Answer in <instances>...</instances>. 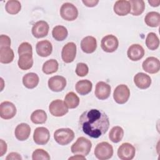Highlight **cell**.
<instances>
[{
	"instance_id": "obj_24",
	"label": "cell",
	"mask_w": 160,
	"mask_h": 160,
	"mask_svg": "<svg viewBox=\"0 0 160 160\" xmlns=\"http://www.w3.org/2000/svg\"><path fill=\"white\" fill-rule=\"evenodd\" d=\"M39 81V76L34 72L27 73L22 78V83L24 86L28 89H33L36 88L38 84Z\"/></svg>"
},
{
	"instance_id": "obj_35",
	"label": "cell",
	"mask_w": 160,
	"mask_h": 160,
	"mask_svg": "<svg viewBox=\"0 0 160 160\" xmlns=\"http://www.w3.org/2000/svg\"><path fill=\"white\" fill-rule=\"evenodd\" d=\"M5 9L7 12L10 14H18L21 9V4L19 1L17 0H9L8 1Z\"/></svg>"
},
{
	"instance_id": "obj_11",
	"label": "cell",
	"mask_w": 160,
	"mask_h": 160,
	"mask_svg": "<svg viewBox=\"0 0 160 160\" xmlns=\"http://www.w3.org/2000/svg\"><path fill=\"white\" fill-rule=\"evenodd\" d=\"M50 139V132L45 127H38L35 129L33 134V140L38 145L47 144Z\"/></svg>"
},
{
	"instance_id": "obj_34",
	"label": "cell",
	"mask_w": 160,
	"mask_h": 160,
	"mask_svg": "<svg viewBox=\"0 0 160 160\" xmlns=\"http://www.w3.org/2000/svg\"><path fill=\"white\" fill-rule=\"evenodd\" d=\"M146 45L150 50H156L159 46V39L154 32H149L146 39Z\"/></svg>"
},
{
	"instance_id": "obj_7",
	"label": "cell",
	"mask_w": 160,
	"mask_h": 160,
	"mask_svg": "<svg viewBox=\"0 0 160 160\" xmlns=\"http://www.w3.org/2000/svg\"><path fill=\"white\" fill-rule=\"evenodd\" d=\"M119 41L118 38L112 35L108 34L102 38L101 42L102 49L106 52H113L118 48Z\"/></svg>"
},
{
	"instance_id": "obj_20",
	"label": "cell",
	"mask_w": 160,
	"mask_h": 160,
	"mask_svg": "<svg viewBox=\"0 0 160 160\" xmlns=\"http://www.w3.org/2000/svg\"><path fill=\"white\" fill-rule=\"evenodd\" d=\"M36 50L39 56L48 57L52 51V46L50 41L48 40L40 41L36 44Z\"/></svg>"
},
{
	"instance_id": "obj_5",
	"label": "cell",
	"mask_w": 160,
	"mask_h": 160,
	"mask_svg": "<svg viewBox=\"0 0 160 160\" xmlns=\"http://www.w3.org/2000/svg\"><path fill=\"white\" fill-rule=\"evenodd\" d=\"M60 14L61 18L64 20L71 21L78 18V10L73 4L65 2L61 7Z\"/></svg>"
},
{
	"instance_id": "obj_16",
	"label": "cell",
	"mask_w": 160,
	"mask_h": 160,
	"mask_svg": "<svg viewBox=\"0 0 160 160\" xmlns=\"http://www.w3.org/2000/svg\"><path fill=\"white\" fill-rule=\"evenodd\" d=\"M111 89V88L109 84L104 81H99L96 85L94 94L98 99L104 100L110 96Z\"/></svg>"
},
{
	"instance_id": "obj_23",
	"label": "cell",
	"mask_w": 160,
	"mask_h": 160,
	"mask_svg": "<svg viewBox=\"0 0 160 160\" xmlns=\"http://www.w3.org/2000/svg\"><path fill=\"white\" fill-rule=\"evenodd\" d=\"M19 68L22 70H28L31 69L33 65L32 54L29 53H25L19 55L18 61Z\"/></svg>"
},
{
	"instance_id": "obj_6",
	"label": "cell",
	"mask_w": 160,
	"mask_h": 160,
	"mask_svg": "<svg viewBox=\"0 0 160 160\" xmlns=\"http://www.w3.org/2000/svg\"><path fill=\"white\" fill-rule=\"evenodd\" d=\"M130 96V90L125 84L118 85L113 92V98L114 101L120 104L126 103Z\"/></svg>"
},
{
	"instance_id": "obj_4",
	"label": "cell",
	"mask_w": 160,
	"mask_h": 160,
	"mask_svg": "<svg viewBox=\"0 0 160 160\" xmlns=\"http://www.w3.org/2000/svg\"><path fill=\"white\" fill-rule=\"evenodd\" d=\"M94 153L98 159H109L113 155V148L108 142H101L96 145Z\"/></svg>"
},
{
	"instance_id": "obj_40",
	"label": "cell",
	"mask_w": 160,
	"mask_h": 160,
	"mask_svg": "<svg viewBox=\"0 0 160 160\" xmlns=\"http://www.w3.org/2000/svg\"><path fill=\"white\" fill-rule=\"evenodd\" d=\"M6 160H10V159H12V160H15V159L21 160L22 158H21V156H20L19 154H18L17 152H10L7 156V157L6 158Z\"/></svg>"
},
{
	"instance_id": "obj_1",
	"label": "cell",
	"mask_w": 160,
	"mask_h": 160,
	"mask_svg": "<svg viewBox=\"0 0 160 160\" xmlns=\"http://www.w3.org/2000/svg\"><path fill=\"white\" fill-rule=\"evenodd\" d=\"M109 127V119L102 110L88 109L79 117V128L92 138H98L104 134Z\"/></svg>"
},
{
	"instance_id": "obj_38",
	"label": "cell",
	"mask_w": 160,
	"mask_h": 160,
	"mask_svg": "<svg viewBox=\"0 0 160 160\" xmlns=\"http://www.w3.org/2000/svg\"><path fill=\"white\" fill-rule=\"evenodd\" d=\"M18 51L19 55H21L25 53H29L32 54V48L29 42H23L18 47Z\"/></svg>"
},
{
	"instance_id": "obj_43",
	"label": "cell",
	"mask_w": 160,
	"mask_h": 160,
	"mask_svg": "<svg viewBox=\"0 0 160 160\" xmlns=\"http://www.w3.org/2000/svg\"><path fill=\"white\" fill-rule=\"evenodd\" d=\"M148 2L150 4V5L152 7H158L159 6L160 4V1L159 0H149Z\"/></svg>"
},
{
	"instance_id": "obj_42",
	"label": "cell",
	"mask_w": 160,
	"mask_h": 160,
	"mask_svg": "<svg viewBox=\"0 0 160 160\" xmlns=\"http://www.w3.org/2000/svg\"><path fill=\"white\" fill-rule=\"evenodd\" d=\"M82 3L87 7H94L99 2L98 0H82Z\"/></svg>"
},
{
	"instance_id": "obj_15",
	"label": "cell",
	"mask_w": 160,
	"mask_h": 160,
	"mask_svg": "<svg viewBox=\"0 0 160 160\" xmlns=\"http://www.w3.org/2000/svg\"><path fill=\"white\" fill-rule=\"evenodd\" d=\"M49 26L45 21H39L36 22L32 28V34L36 38H42L48 34Z\"/></svg>"
},
{
	"instance_id": "obj_41",
	"label": "cell",
	"mask_w": 160,
	"mask_h": 160,
	"mask_svg": "<svg viewBox=\"0 0 160 160\" xmlns=\"http://www.w3.org/2000/svg\"><path fill=\"white\" fill-rule=\"evenodd\" d=\"M7 144L2 139L0 140V156H2L7 151Z\"/></svg>"
},
{
	"instance_id": "obj_37",
	"label": "cell",
	"mask_w": 160,
	"mask_h": 160,
	"mask_svg": "<svg viewBox=\"0 0 160 160\" xmlns=\"http://www.w3.org/2000/svg\"><path fill=\"white\" fill-rule=\"evenodd\" d=\"M89 68L86 64L83 62H79L76 65V73L78 76L84 77L88 74Z\"/></svg>"
},
{
	"instance_id": "obj_8",
	"label": "cell",
	"mask_w": 160,
	"mask_h": 160,
	"mask_svg": "<svg viewBox=\"0 0 160 160\" xmlns=\"http://www.w3.org/2000/svg\"><path fill=\"white\" fill-rule=\"evenodd\" d=\"M49 111L52 116L61 117L68 113V108L62 100L56 99L50 103L49 106Z\"/></svg>"
},
{
	"instance_id": "obj_10",
	"label": "cell",
	"mask_w": 160,
	"mask_h": 160,
	"mask_svg": "<svg viewBox=\"0 0 160 160\" xmlns=\"http://www.w3.org/2000/svg\"><path fill=\"white\" fill-rule=\"evenodd\" d=\"M76 55V45L72 42H68L65 44L61 51V57L62 61L66 63L72 62Z\"/></svg>"
},
{
	"instance_id": "obj_2",
	"label": "cell",
	"mask_w": 160,
	"mask_h": 160,
	"mask_svg": "<svg viewBox=\"0 0 160 160\" xmlns=\"http://www.w3.org/2000/svg\"><path fill=\"white\" fill-rule=\"evenodd\" d=\"M92 148V142L84 137H79L71 146V152L74 154L86 156L88 155Z\"/></svg>"
},
{
	"instance_id": "obj_12",
	"label": "cell",
	"mask_w": 160,
	"mask_h": 160,
	"mask_svg": "<svg viewBox=\"0 0 160 160\" xmlns=\"http://www.w3.org/2000/svg\"><path fill=\"white\" fill-rule=\"evenodd\" d=\"M15 105L9 101H3L0 104V116L4 119H10L16 114Z\"/></svg>"
},
{
	"instance_id": "obj_22",
	"label": "cell",
	"mask_w": 160,
	"mask_h": 160,
	"mask_svg": "<svg viewBox=\"0 0 160 160\" xmlns=\"http://www.w3.org/2000/svg\"><path fill=\"white\" fill-rule=\"evenodd\" d=\"M31 133V128L26 123H21L15 128L14 134L16 139L19 141H23L27 140Z\"/></svg>"
},
{
	"instance_id": "obj_17",
	"label": "cell",
	"mask_w": 160,
	"mask_h": 160,
	"mask_svg": "<svg viewBox=\"0 0 160 160\" xmlns=\"http://www.w3.org/2000/svg\"><path fill=\"white\" fill-rule=\"evenodd\" d=\"M144 49L142 46L138 44H134L130 46L127 51L128 58L133 61L140 60L144 56Z\"/></svg>"
},
{
	"instance_id": "obj_21",
	"label": "cell",
	"mask_w": 160,
	"mask_h": 160,
	"mask_svg": "<svg viewBox=\"0 0 160 160\" xmlns=\"http://www.w3.org/2000/svg\"><path fill=\"white\" fill-rule=\"evenodd\" d=\"M134 82L138 88L145 89L150 86L151 78L149 75L144 72H138L134 77Z\"/></svg>"
},
{
	"instance_id": "obj_3",
	"label": "cell",
	"mask_w": 160,
	"mask_h": 160,
	"mask_svg": "<svg viewBox=\"0 0 160 160\" xmlns=\"http://www.w3.org/2000/svg\"><path fill=\"white\" fill-rule=\"evenodd\" d=\"M74 138V132L70 128H60L54 132V139L59 144L65 146Z\"/></svg>"
},
{
	"instance_id": "obj_36",
	"label": "cell",
	"mask_w": 160,
	"mask_h": 160,
	"mask_svg": "<svg viewBox=\"0 0 160 160\" xmlns=\"http://www.w3.org/2000/svg\"><path fill=\"white\" fill-rule=\"evenodd\" d=\"M32 159L33 160H49L50 156L47 151L42 149H36L32 154Z\"/></svg>"
},
{
	"instance_id": "obj_14",
	"label": "cell",
	"mask_w": 160,
	"mask_h": 160,
	"mask_svg": "<svg viewBox=\"0 0 160 160\" xmlns=\"http://www.w3.org/2000/svg\"><path fill=\"white\" fill-rule=\"evenodd\" d=\"M48 87L52 91H62L66 86V79L61 76H54L48 80Z\"/></svg>"
},
{
	"instance_id": "obj_30",
	"label": "cell",
	"mask_w": 160,
	"mask_h": 160,
	"mask_svg": "<svg viewBox=\"0 0 160 160\" xmlns=\"http://www.w3.org/2000/svg\"><path fill=\"white\" fill-rule=\"evenodd\" d=\"M46 112L42 109H37L32 112L31 115V120L34 124H44L47 120Z\"/></svg>"
},
{
	"instance_id": "obj_32",
	"label": "cell",
	"mask_w": 160,
	"mask_h": 160,
	"mask_svg": "<svg viewBox=\"0 0 160 160\" xmlns=\"http://www.w3.org/2000/svg\"><path fill=\"white\" fill-rule=\"evenodd\" d=\"M59 64L56 59H51L46 61L42 65V70L46 74H51L56 72L58 69Z\"/></svg>"
},
{
	"instance_id": "obj_29",
	"label": "cell",
	"mask_w": 160,
	"mask_h": 160,
	"mask_svg": "<svg viewBox=\"0 0 160 160\" xmlns=\"http://www.w3.org/2000/svg\"><path fill=\"white\" fill-rule=\"evenodd\" d=\"M68 34V32L66 28L61 25L55 26L52 31L53 38L58 41H64L67 38Z\"/></svg>"
},
{
	"instance_id": "obj_25",
	"label": "cell",
	"mask_w": 160,
	"mask_h": 160,
	"mask_svg": "<svg viewBox=\"0 0 160 160\" xmlns=\"http://www.w3.org/2000/svg\"><path fill=\"white\" fill-rule=\"evenodd\" d=\"M92 88L91 81L88 79H82L77 82L76 84V90L81 95H86L89 93Z\"/></svg>"
},
{
	"instance_id": "obj_18",
	"label": "cell",
	"mask_w": 160,
	"mask_h": 160,
	"mask_svg": "<svg viewBox=\"0 0 160 160\" xmlns=\"http://www.w3.org/2000/svg\"><path fill=\"white\" fill-rule=\"evenodd\" d=\"M81 48L85 53L90 54L94 52L97 48L96 39L91 36L84 38L81 42Z\"/></svg>"
},
{
	"instance_id": "obj_28",
	"label": "cell",
	"mask_w": 160,
	"mask_h": 160,
	"mask_svg": "<svg viewBox=\"0 0 160 160\" xmlns=\"http://www.w3.org/2000/svg\"><path fill=\"white\" fill-rule=\"evenodd\" d=\"M131 7L130 13L133 16H139L144 11L145 2L142 0H130L129 1Z\"/></svg>"
},
{
	"instance_id": "obj_27",
	"label": "cell",
	"mask_w": 160,
	"mask_h": 160,
	"mask_svg": "<svg viewBox=\"0 0 160 160\" xmlns=\"http://www.w3.org/2000/svg\"><path fill=\"white\" fill-rule=\"evenodd\" d=\"M14 54L10 47L0 48V62L3 64H9L14 59Z\"/></svg>"
},
{
	"instance_id": "obj_31",
	"label": "cell",
	"mask_w": 160,
	"mask_h": 160,
	"mask_svg": "<svg viewBox=\"0 0 160 160\" xmlns=\"http://www.w3.org/2000/svg\"><path fill=\"white\" fill-rule=\"evenodd\" d=\"M124 136V130L120 126H114L113 127L109 134V139L114 142L118 143L120 142Z\"/></svg>"
},
{
	"instance_id": "obj_33",
	"label": "cell",
	"mask_w": 160,
	"mask_h": 160,
	"mask_svg": "<svg viewBox=\"0 0 160 160\" xmlns=\"http://www.w3.org/2000/svg\"><path fill=\"white\" fill-rule=\"evenodd\" d=\"M64 102L68 108L74 109L79 104V98L74 92H69L64 98Z\"/></svg>"
},
{
	"instance_id": "obj_39",
	"label": "cell",
	"mask_w": 160,
	"mask_h": 160,
	"mask_svg": "<svg viewBox=\"0 0 160 160\" xmlns=\"http://www.w3.org/2000/svg\"><path fill=\"white\" fill-rule=\"evenodd\" d=\"M11 43V39L8 36L4 34L0 36V48L10 47Z\"/></svg>"
},
{
	"instance_id": "obj_9",
	"label": "cell",
	"mask_w": 160,
	"mask_h": 160,
	"mask_svg": "<svg viewBox=\"0 0 160 160\" xmlns=\"http://www.w3.org/2000/svg\"><path fill=\"white\" fill-rule=\"evenodd\" d=\"M118 156L122 160H131L136 154L135 148L129 142L122 143L118 149Z\"/></svg>"
},
{
	"instance_id": "obj_26",
	"label": "cell",
	"mask_w": 160,
	"mask_h": 160,
	"mask_svg": "<svg viewBox=\"0 0 160 160\" xmlns=\"http://www.w3.org/2000/svg\"><path fill=\"white\" fill-rule=\"evenodd\" d=\"M145 23L149 27L156 28L160 24V14L156 11L148 12L144 18Z\"/></svg>"
},
{
	"instance_id": "obj_44",
	"label": "cell",
	"mask_w": 160,
	"mask_h": 160,
	"mask_svg": "<svg viewBox=\"0 0 160 160\" xmlns=\"http://www.w3.org/2000/svg\"><path fill=\"white\" fill-rule=\"evenodd\" d=\"M86 159V158L85 156H81V155H75L74 156H72V157H71L69 158V159Z\"/></svg>"
},
{
	"instance_id": "obj_13",
	"label": "cell",
	"mask_w": 160,
	"mask_h": 160,
	"mask_svg": "<svg viewBox=\"0 0 160 160\" xmlns=\"http://www.w3.org/2000/svg\"><path fill=\"white\" fill-rule=\"evenodd\" d=\"M142 67L146 72L150 74H156L160 69V61L155 57H148L143 61Z\"/></svg>"
},
{
	"instance_id": "obj_19",
	"label": "cell",
	"mask_w": 160,
	"mask_h": 160,
	"mask_svg": "<svg viewBox=\"0 0 160 160\" xmlns=\"http://www.w3.org/2000/svg\"><path fill=\"white\" fill-rule=\"evenodd\" d=\"M113 9L117 15L124 16L130 13L131 7L129 1L118 0L115 2Z\"/></svg>"
}]
</instances>
